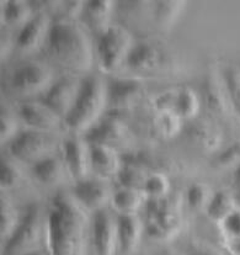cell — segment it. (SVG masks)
<instances>
[{"mask_svg": "<svg viewBox=\"0 0 240 255\" xmlns=\"http://www.w3.org/2000/svg\"><path fill=\"white\" fill-rule=\"evenodd\" d=\"M51 255H88L91 220L88 210L69 192H58L47 210Z\"/></svg>", "mask_w": 240, "mask_h": 255, "instance_id": "1", "label": "cell"}, {"mask_svg": "<svg viewBox=\"0 0 240 255\" xmlns=\"http://www.w3.org/2000/svg\"><path fill=\"white\" fill-rule=\"evenodd\" d=\"M44 51L54 64L72 75L84 74L93 67V43L79 20L54 19Z\"/></svg>", "mask_w": 240, "mask_h": 255, "instance_id": "2", "label": "cell"}, {"mask_svg": "<svg viewBox=\"0 0 240 255\" xmlns=\"http://www.w3.org/2000/svg\"><path fill=\"white\" fill-rule=\"evenodd\" d=\"M105 111H108V82L100 75H89L84 78L82 92L64 120V126L75 134L89 132Z\"/></svg>", "mask_w": 240, "mask_h": 255, "instance_id": "3", "label": "cell"}, {"mask_svg": "<svg viewBox=\"0 0 240 255\" xmlns=\"http://www.w3.org/2000/svg\"><path fill=\"white\" fill-rule=\"evenodd\" d=\"M48 220L38 205L27 207L19 228L4 244L2 255H27L47 251Z\"/></svg>", "mask_w": 240, "mask_h": 255, "instance_id": "4", "label": "cell"}, {"mask_svg": "<svg viewBox=\"0 0 240 255\" xmlns=\"http://www.w3.org/2000/svg\"><path fill=\"white\" fill-rule=\"evenodd\" d=\"M148 236L155 241L168 242L179 234L182 227V202L179 195L163 199H148L147 202Z\"/></svg>", "mask_w": 240, "mask_h": 255, "instance_id": "5", "label": "cell"}, {"mask_svg": "<svg viewBox=\"0 0 240 255\" xmlns=\"http://www.w3.org/2000/svg\"><path fill=\"white\" fill-rule=\"evenodd\" d=\"M54 83V70L51 64L38 59L17 64L10 74L12 92L22 98L44 95Z\"/></svg>", "mask_w": 240, "mask_h": 255, "instance_id": "6", "label": "cell"}, {"mask_svg": "<svg viewBox=\"0 0 240 255\" xmlns=\"http://www.w3.org/2000/svg\"><path fill=\"white\" fill-rule=\"evenodd\" d=\"M62 142L56 138L52 132L38 131V129H26L20 132L10 142L9 150L12 157L21 162L35 163L44 158L57 155L61 152Z\"/></svg>", "mask_w": 240, "mask_h": 255, "instance_id": "7", "label": "cell"}, {"mask_svg": "<svg viewBox=\"0 0 240 255\" xmlns=\"http://www.w3.org/2000/svg\"><path fill=\"white\" fill-rule=\"evenodd\" d=\"M131 32L121 25H114L104 35L98 37L96 53L101 69L112 73L124 64L134 46Z\"/></svg>", "mask_w": 240, "mask_h": 255, "instance_id": "8", "label": "cell"}, {"mask_svg": "<svg viewBox=\"0 0 240 255\" xmlns=\"http://www.w3.org/2000/svg\"><path fill=\"white\" fill-rule=\"evenodd\" d=\"M145 87L138 78H115L108 82V113L120 117L134 109L144 96Z\"/></svg>", "mask_w": 240, "mask_h": 255, "instance_id": "9", "label": "cell"}, {"mask_svg": "<svg viewBox=\"0 0 240 255\" xmlns=\"http://www.w3.org/2000/svg\"><path fill=\"white\" fill-rule=\"evenodd\" d=\"M202 100L206 109L212 115L217 117L234 116L223 69H219L216 64H212L205 75L202 84Z\"/></svg>", "mask_w": 240, "mask_h": 255, "instance_id": "10", "label": "cell"}, {"mask_svg": "<svg viewBox=\"0 0 240 255\" xmlns=\"http://www.w3.org/2000/svg\"><path fill=\"white\" fill-rule=\"evenodd\" d=\"M91 238L96 255H115L119 249V223L111 210L101 209L91 218Z\"/></svg>", "mask_w": 240, "mask_h": 255, "instance_id": "11", "label": "cell"}, {"mask_svg": "<svg viewBox=\"0 0 240 255\" xmlns=\"http://www.w3.org/2000/svg\"><path fill=\"white\" fill-rule=\"evenodd\" d=\"M84 78L79 75L68 74L56 80L51 89L43 95L42 101L63 120L69 115L74 108L83 88Z\"/></svg>", "mask_w": 240, "mask_h": 255, "instance_id": "12", "label": "cell"}, {"mask_svg": "<svg viewBox=\"0 0 240 255\" xmlns=\"http://www.w3.org/2000/svg\"><path fill=\"white\" fill-rule=\"evenodd\" d=\"M61 157L63 159L68 174L77 181L88 178L91 170L90 143L87 138L73 136L62 142Z\"/></svg>", "mask_w": 240, "mask_h": 255, "instance_id": "13", "label": "cell"}, {"mask_svg": "<svg viewBox=\"0 0 240 255\" xmlns=\"http://www.w3.org/2000/svg\"><path fill=\"white\" fill-rule=\"evenodd\" d=\"M53 17L48 12H38L16 35V48L22 53H32L44 45L51 31Z\"/></svg>", "mask_w": 240, "mask_h": 255, "instance_id": "14", "label": "cell"}, {"mask_svg": "<svg viewBox=\"0 0 240 255\" xmlns=\"http://www.w3.org/2000/svg\"><path fill=\"white\" fill-rule=\"evenodd\" d=\"M17 115L30 128L53 132L64 126V120L42 100H26L20 104Z\"/></svg>", "mask_w": 240, "mask_h": 255, "instance_id": "15", "label": "cell"}, {"mask_svg": "<svg viewBox=\"0 0 240 255\" xmlns=\"http://www.w3.org/2000/svg\"><path fill=\"white\" fill-rule=\"evenodd\" d=\"M85 137L90 144H106L115 147L128 136V127L120 117L109 115L100 120Z\"/></svg>", "mask_w": 240, "mask_h": 255, "instance_id": "16", "label": "cell"}, {"mask_svg": "<svg viewBox=\"0 0 240 255\" xmlns=\"http://www.w3.org/2000/svg\"><path fill=\"white\" fill-rule=\"evenodd\" d=\"M72 194L85 209L93 212L105 209L108 202L112 199L109 187L105 184L88 178L77 181Z\"/></svg>", "mask_w": 240, "mask_h": 255, "instance_id": "17", "label": "cell"}, {"mask_svg": "<svg viewBox=\"0 0 240 255\" xmlns=\"http://www.w3.org/2000/svg\"><path fill=\"white\" fill-rule=\"evenodd\" d=\"M115 2L110 0H91L85 1L84 11L82 19L84 20V26L95 33L98 37L106 32L114 23H112V15H114Z\"/></svg>", "mask_w": 240, "mask_h": 255, "instance_id": "18", "label": "cell"}, {"mask_svg": "<svg viewBox=\"0 0 240 255\" xmlns=\"http://www.w3.org/2000/svg\"><path fill=\"white\" fill-rule=\"evenodd\" d=\"M163 64V53L150 42H135L127 58L126 66L133 72L149 74Z\"/></svg>", "mask_w": 240, "mask_h": 255, "instance_id": "19", "label": "cell"}, {"mask_svg": "<svg viewBox=\"0 0 240 255\" xmlns=\"http://www.w3.org/2000/svg\"><path fill=\"white\" fill-rule=\"evenodd\" d=\"M91 170L100 178L117 176L122 168V159L116 148L106 144H90Z\"/></svg>", "mask_w": 240, "mask_h": 255, "instance_id": "20", "label": "cell"}, {"mask_svg": "<svg viewBox=\"0 0 240 255\" xmlns=\"http://www.w3.org/2000/svg\"><path fill=\"white\" fill-rule=\"evenodd\" d=\"M190 126L189 138L206 152L217 150L223 143V132L215 121L210 119H195Z\"/></svg>", "mask_w": 240, "mask_h": 255, "instance_id": "21", "label": "cell"}, {"mask_svg": "<svg viewBox=\"0 0 240 255\" xmlns=\"http://www.w3.org/2000/svg\"><path fill=\"white\" fill-rule=\"evenodd\" d=\"M119 248L123 253L129 254L137 249L143 234L142 220L137 213L132 215H119Z\"/></svg>", "mask_w": 240, "mask_h": 255, "instance_id": "22", "label": "cell"}, {"mask_svg": "<svg viewBox=\"0 0 240 255\" xmlns=\"http://www.w3.org/2000/svg\"><path fill=\"white\" fill-rule=\"evenodd\" d=\"M1 22L5 23L6 28H15L20 31L36 15L31 1L7 0L1 1Z\"/></svg>", "mask_w": 240, "mask_h": 255, "instance_id": "23", "label": "cell"}, {"mask_svg": "<svg viewBox=\"0 0 240 255\" xmlns=\"http://www.w3.org/2000/svg\"><path fill=\"white\" fill-rule=\"evenodd\" d=\"M32 173L35 178L44 185H57L63 180L68 171L62 157L52 155L33 164Z\"/></svg>", "mask_w": 240, "mask_h": 255, "instance_id": "24", "label": "cell"}, {"mask_svg": "<svg viewBox=\"0 0 240 255\" xmlns=\"http://www.w3.org/2000/svg\"><path fill=\"white\" fill-rule=\"evenodd\" d=\"M145 200L148 199L142 190L120 187L112 195L111 205L119 215H132L137 213V211L145 204Z\"/></svg>", "mask_w": 240, "mask_h": 255, "instance_id": "25", "label": "cell"}, {"mask_svg": "<svg viewBox=\"0 0 240 255\" xmlns=\"http://www.w3.org/2000/svg\"><path fill=\"white\" fill-rule=\"evenodd\" d=\"M238 207L239 204L237 196H234L232 192L227 191V190H221V191L215 192L207 210H206V213L211 220L219 223Z\"/></svg>", "mask_w": 240, "mask_h": 255, "instance_id": "26", "label": "cell"}, {"mask_svg": "<svg viewBox=\"0 0 240 255\" xmlns=\"http://www.w3.org/2000/svg\"><path fill=\"white\" fill-rule=\"evenodd\" d=\"M0 216H1V223H0V234H1L2 243H6L21 223L23 215L19 212L15 205L6 199L5 196L0 200Z\"/></svg>", "mask_w": 240, "mask_h": 255, "instance_id": "27", "label": "cell"}, {"mask_svg": "<svg viewBox=\"0 0 240 255\" xmlns=\"http://www.w3.org/2000/svg\"><path fill=\"white\" fill-rule=\"evenodd\" d=\"M148 175L149 174L147 173V169L143 164L135 162V160H131V162L122 165L121 170L117 174L116 178L121 187L142 190L143 191Z\"/></svg>", "mask_w": 240, "mask_h": 255, "instance_id": "28", "label": "cell"}, {"mask_svg": "<svg viewBox=\"0 0 240 255\" xmlns=\"http://www.w3.org/2000/svg\"><path fill=\"white\" fill-rule=\"evenodd\" d=\"M184 121L185 120L175 111L155 114L153 120V129L161 138L171 139L181 133Z\"/></svg>", "mask_w": 240, "mask_h": 255, "instance_id": "29", "label": "cell"}, {"mask_svg": "<svg viewBox=\"0 0 240 255\" xmlns=\"http://www.w3.org/2000/svg\"><path fill=\"white\" fill-rule=\"evenodd\" d=\"M186 1H154V21L161 28H170L186 6Z\"/></svg>", "mask_w": 240, "mask_h": 255, "instance_id": "30", "label": "cell"}, {"mask_svg": "<svg viewBox=\"0 0 240 255\" xmlns=\"http://www.w3.org/2000/svg\"><path fill=\"white\" fill-rule=\"evenodd\" d=\"M200 110L201 100L197 93L190 87L180 88L179 99H177L176 105V114H179L184 120L192 121V120L197 119Z\"/></svg>", "mask_w": 240, "mask_h": 255, "instance_id": "31", "label": "cell"}, {"mask_svg": "<svg viewBox=\"0 0 240 255\" xmlns=\"http://www.w3.org/2000/svg\"><path fill=\"white\" fill-rule=\"evenodd\" d=\"M215 191L206 183H195L190 185L186 192V202L191 209L202 211L207 210Z\"/></svg>", "mask_w": 240, "mask_h": 255, "instance_id": "32", "label": "cell"}, {"mask_svg": "<svg viewBox=\"0 0 240 255\" xmlns=\"http://www.w3.org/2000/svg\"><path fill=\"white\" fill-rule=\"evenodd\" d=\"M143 192L147 199H163L170 194V180L163 173L149 174L145 180Z\"/></svg>", "mask_w": 240, "mask_h": 255, "instance_id": "33", "label": "cell"}, {"mask_svg": "<svg viewBox=\"0 0 240 255\" xmlns=\"http://www.w3.org/2000/svg\"><path fill=\"white\" fill-rule=\"evenodd\" d=\"M223 74L231 95L234 116L240 121V67H226L223 68Z\"/></svg>", "mask_w": 240, "mask_h": 255, "instance_id": "34", "label": "cell"}, {"mask_svg": "<svg viewBox=\"0 0 240 255\" xmlns=\"http://www.w3.org/2000/svg\"><path fill=\"white\" fill-rule=\"evenodd\" d=\"M180 89H175V88H170L164 92L156 94L155 96L150 101V106L155 114L161 113H170V111H175L176 113V105H177V99H179Z\"/></svg>", "mask_w": 240, "mask_h": 255, "instance_id": "35", "label": "cell"}, {"mask_svg": "<svg viewBox=\"0 0 240 255\" xmlns=\"http://www.w3.org/2000/svg\"><path fill=\"white\" fill-rule=\"evenodd\" d=\"M22 171L14 162L9 159L1 160V170H0V185L2 190L14 189L21 183Z\"/></svg>", "mask_w": 240, "mask_h": 255, "instance_id": "36", "label": "cell"}, {"mask_svg": "<svg viewBox=\"0 0 240 255\" xmlns=\"http://www.w3.org/2000/svg\"><path fill=\"white\" fill-rule=\"evenodd\" d=\"M17 119L15 114L7 108H1V114H0V139L1 143L11 142L17 134L20 133L17 131Z\"/></svg>", "mask_w": 240, "mask_h": 255, "instance_id": "37", "label": "cell"}, {"mask_svg": "<svg viewBox=\"0 0 240 255\" xmlns=\"http://www.w3.org/2000/svg\"><path fill=\"white\" fill-rule=\"evenodd\" d=\"M216 165L222 169H236L240 165V140L232 143L216 158Z\"/></svg>", "mask_w": 240, "mask_h": 255, "instance_id": "38", "label": "cell"}, {"mask_svg": "<svg viewBox=\"0 0 240 255\" xmlns=\"http://www.w3.org/2000/svg\"><path fill=\"white\" fill-rule=\"evenodd\" d=\"M218 230L223 239L240 237V206L218 223Z\"/></svg>", "mask_w": 240, "mask_h": 255, "instance_id": "39", "label": "cell"}, {"mask_svg": "<svg viewBox=\"0 0 240 255\" xmlns=\"http://www.w3.org/2000/svg\"><path fill=\"white\" fill-rule=\"evenodd\" d=\"M186 255H224L216 247L203 241H191L186 247Z\"/></svg>", "mask_w": 240, "mask_h": 255, "instance_id": "40", "label": "cell"}, {"mask_svg": "<svg viewBox=\"0 0 240 255\" xmlns=\"http://www.w3.org/2000/svg\"><path fill=\"white\" fill-rule=\"evenodd\" d=\"M223 248L229 255H240V237L239 238L223 239Z\"/></svg>", "mask_w": 240, "mask_h": 255, "instance_id": "41", "label": "cell"}, {"mask_svg": "<svg viewBox=\"0 0 240 255\" xmlns=\"http://www.w3.org/2000/svg\"><path fill=\"white\" fill-rule=\"evenodd\" d=\"M233 181H234V185L238 187V189H240V165L238 166V168L234 169Z\"/></svg>", "mask_w": 240, "mask_h": 255, "instance_id": "42", "label": "cell"}, {"mask_svg": "<svg viewBox=\"0 0 240 255\" xmlns=\"http://www.w3.org/2000/svg\"><path fill=\"white\" fill-rule=\"evenodd\" d=\"M27 255H51L48 253V251H42V252H36V253L27 254Z\"/></svg>", "mask_w": 240, "mask_h": 255, "instance_id": "43", "label": "cell"}, {"mask_svg": "<svg viewBox=\"0 0 240 255\" xmlns=\"http://www.w3.org/2000/svg\"><path fill=\"white\" fill-rule=\"evenodd\" d=\"M160 255H179V254H175L174 252H170V251H166V252H163Z\"/></svg>", "mask_w": 240, "mask_h": 255, "instance_id": "44", "label": "cell"}, {"mask_svg": "<svg viewBox=\"0 0 240 255\" xmlns=\"http://www.w3.org/2000/svg\"><path fill=\"white\" fill-rule=\"evenodd\" d=\"M237 200H238V204L240 206V189H238V195H237Z\"/></svg>", "mask_w": 240, "mask_h": 255, "instance_id": "45", "label": "cell"}]
</instances>
